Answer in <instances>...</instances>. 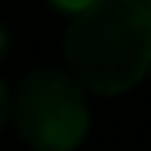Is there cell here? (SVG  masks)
Here are the masks:
<instances>
[{
    "label": "cell",
    "instance_id": "6da1fadb",
    "mask_svg": "<svg viewBox=\"0 0 151 151\" xmlns=\"http://www.w3.org/2000/svg\"><path fill=\"white\" fill-rule=\"evenodd\" d=\"M65 62L79 89L117 96L137 86L151 62V10L141 0H96L65 31Z\"/></svg>",
    "mask_w": 151,
    "mask_h": 151
},
{
    "label": "cell",
    "instance_id": "7a4b0ae2",
    "mask_svg": "<svg viewBox=\"0 0 151 151\" xmlns=\"http://www.w3.org/2000/svg\"><path fill=\"white\" fill-rule=\"evenodd\" d=\"M10 117L21 141L35 151H72L89 131L83 89L58 69H31L17 83Z\"/></svg>",
    "mask_w": 151,
    "mask_h": 151
},
{
    "label": "cell",
    "instance_id": "3957f363",
    "mask_svg": "<svg viewBox=\"0 0 151 151\" xmlns=\"http://www.w3.org/2000/svg\"><path fill=\"white\" fill-rule=\"evenodd\" d=\"M89 4H96V0H52V7L58 10H69V14H79V10H86Z\"/></svg>",
    "mask_w": 151,
    "mask_h": 151
},
{
    "label": "cell",
    "instance_id": "277c9868",
    "mask_svg": "<svg viewBox=\"0 0 151 151\" xmlns=\"http://www.w3.org/2000/svg\"><path fill=\"white\" fill-rule=\"evenodd\" d=\"M7 117H10V93H7V86H4V79H0V131H4Z\"/></svg>",
    "mask_w": 151,
    "mask_h": 151
},
{
    "label": "cell",
    "instance_id": "5b68a950",
    "mask_svg": "<svg viewBox=\"0 0 151 151\" xmlns=\"http://www.w3.org/2000/svg\"><path fill=\"white\" fill-rule=\"evenodd\" d=\"M0 48H4V31H0Z\"/></svg>",
    "mask_w": 151,
    "mask_h": 151
},
{
    "label": "cell",
    "instance_id": "8992f818",
    "mask_svg": "<svg viewBox=\"0 0 151 151\" xmlns=\"http://www.w3.org/2000/svg\"><path fill=\"white\" fill-rule=\"evenodd\" d=\"M144 76H151V62H148V72H144Z\"/></svg>",
    "mask_w": 151,
    "mask_h": 151
}]
</instances>
